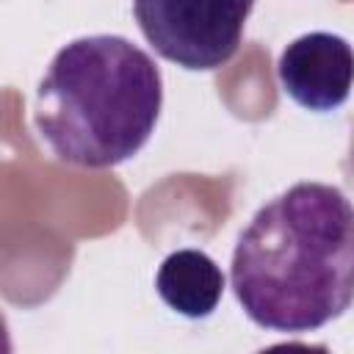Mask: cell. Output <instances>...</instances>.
I'll use <instances>...</instances> for the list:
<instances>
[{
  "label": "cell",
  "instance_id": "cell-3",
  "mask_svg": "<svg viewBox=\"0 0 354 354\" xmlns=\"http://www.w3.org/2000/svg\"><path fill=\"white\" fill-rule=\"evenodd\" d=\"M254 0H133V17L155 53L183 69L210 72L241 47Z\"/></svg>",
  "mask_w": 354,
  "mask_h": 354
},
{
  "label": "cell",
  "instance_id": "cell-4",
  "mask_svg": "<svg viewBox=\"0 0 354 354\" xmlns=\"http://www.w3.org/2000/svg\"><path fill=\"white\" fill-rule=\"evenodd\" d=\"M277 77L296 105L329 113L340 108L354 88V50L337 33H304L282 50Z\"/></svg>",
  "mask_w": 354,
  "mask_h": 354
},
{
  "label": "cell",
  "instance_id": "cell-1",
  "mask_svg": "<svg viewBox=\"0 0 354 354\" xmlns=\"http://www.w3.org/2000/svg\"><path fill=\"white\" fill-rule=\"evenodd\" d=\"M230 285L263 329L304 335L354 304V205L326 183H296L241 230Z\"/></svg>",
  "mask_w": 354,
  "mask_h": 354
},
{
  "label": "cell",
  "instance_id": "cell-2",
  "mask_svg": "<svg viewBox=\"0 0 354 354\" xmlns=\"http://www.w3.org/2000/svg\"><path fill=\"white\" fill-rule=\"evenodd\" d=\"M163 77L124 36L97 33L64 44L36 88L33 127L53 155L80 169L130 160L155 133Z\"/></svg>",
  "mask_w": 354,
  "mask_h": 354
},
{
  "label": "cell",
  "instance_id": "cell-5",
  "mask_svg": "<svg viewBox=\"0 0 354 354\" xmlns=\"http://www.w3.org/2000/svg\"><path fill=\"white\" fill-rule=\"evenodd\" d=\"M155 290L166 307L199 321L218 307L224 293V274L207 252L177 249L160 263L155 274Z\"/></svg>",
  "mask_w": 354,
  "mask_h": 354
}]
</instances>
